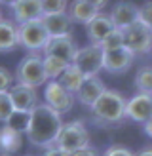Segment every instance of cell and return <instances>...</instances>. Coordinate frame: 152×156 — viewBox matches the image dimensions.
Returning a JSON list of instances; mask_svg holds the SVG:
<instances>
[{
	"label": "cell",
	"instance_id": "6da1fadb",
	"mask_svg": "<svg viewBox=\"0 0 152 156\" xmlns=\"http://www.w3.org/2000/svg\"><path fill=\"white\" fill-rule=\"evenodd\" d=\"M61 128H63L61 114L46 103H38V107L30 114H27L25 120V135L29 143L42 151L55 145Z\"/></svg>",
	"mask_w": 152,
	"mask_h": 156
},
{
	"label": "cell",
	"instance_id": "7a4b0ae2",
	"mask_svg": "<svg viewBox=\"0 0 152 156\" xmlns=\"http://www.w3.org/2000/svg\"><path fill=\"white\" fill-rule=\"evenodd\" d=\"M126 97L116 90H105L91 107L93 122L101 128H110L126 118Z\"/></svg>",
	"mask_w": 152,
	"mask_h": 156
},
{
	"label": "cell",
	"instance_id": "3957f363",
	"mask_svg": "<svg viewBox=\"0 0 152 156\" xmlns=\"http://www.w3.org/2000/svg\"><path fill=\"white\" fill-rule=\"evenodd\" d=\"M15 80L17 84H25L30 88H40L46 86V82L50 80L44 69V57L40 53H29L25 55L15 69Z\"/></svg>",
	"mask_w": 152,
	"mask_h": 156
},
{
	"label": "cell",
	"instance_id": "277c9868",
	"mask_svg": "<svg viewBox=\"0 0 152 156\" xmlns=\"http://www.w3.org/2000/svg\"><path fill=\"white\" fill-rule=\"evenodd\" d=\"M55 147L65 151L67 154L78 149H84V147H89V131L86 129V124L82 120H71L63 124L59 137L55 141Z\"/></svg>",
	"mask_w": 152,
	"mask_h": 156
},
{
	"label": "cell",
	"instance_id": "5b68a950",
	"mask_svg": "<svg viewBox=\"0 0 152 156\" xmlns=\"http://www.w3.org/2000/svg\"><path fill=\"white\" fill-rule=\"evenodd\" d=\"M48 40H50V33L46 30L42 17L19 25V48L27 50L29 53L44 51Z\"/></svg>",
	"mask_w": 152,
	"mask_h": 156
},
{
	"label": "cell",
	"instance_id": "8992f818",
	"mask_svg": "<svg viewBox=\"0 0 152 156\" xmlns=\"http://www.w3.org/2000/svg\"><path fill=\"white\" fill-rule=\"evenodd\" d=\"M74 93L68 91L59 80H48L44 86V101L46 105L51 107L55 112H59L61 116L67 114L71 108L74 107Z\"/></svg>",
	"mask_w": 152,
	"mask_h": 156
},
{
	"label": "cell",
	"instance_id": "52a82bcc",
	"mask_svg": "<svg viewBox=\"0 0 152 156\" xmlns=\"http://www.w3.org/2000/svg\"><path fill=\"white\" fill-rule=\"evenodd\" d=\"M126 48L131 50L135 55H147L152 51V29L143 25L141 21H135L133 25L124 29Z\"/></svg>",
	"mask_w": 152,
	"mask_h": 156
},
{
	"label": "cell",
	"instance_id": "ba28073f",
	"mask_svg": "<svg viewBox=\"0 0 152 156\" xmlns=\"http://www.w3.org/2000/svg\"><path fill=\"white\" fill-rule=\"evenodd\" d=\"M103 57H105V51L101 46L89 42L84 48H78L72 63L86 76H97L99 71H103Z\"/></svg>",
	"mask_w": 152,
	"mask_h": 156
},
{
	"label": "cell",
	"instance_id": "9c48e42d",
	"mask_svg": "<svg viewBox=\"0 0 152 156\" xmlns=\"http://www.w3.org/2000/svg\"><path fill=\"white\" fill-rule=\"evenodd\" d=\"M8 93H10V97H12L15 114L27 116V114H30L38 107L36 88H30V86H25V84H13Z\"/></svg>",
	"mask_w": 152,
	"mask_h": 156
},
{
	"label": "cell",
	"instance_id": "30bf717a",
	"mask_svg": "<svg viewBox=\"0 0 152 156\" xmlns=\"http://www.w3.org/2000/svg\"><path fill=\"white\" fill-rule=\"evenodd\" d=\"M135 61V53L131 50H127L126 46H122L118 50H110L105 51L103 57V71L110 73V74H124L131 69Z\"/></svg>",
	"mask_w": 152,
	"mask_h": 156
},
{
	"label": "cell",
	"instance_id": "8fae6325",
	"mask_svg": "<svg viewBox=\"0 0 152 156\" xmlns=\"http://www.w3.org/2000/svg\"><path fill=\"white\" fill-rule=\"evenodd\" d=\"M126 118L144 124L152 118V95L150 93H135L126 101Z\"/></svg>",
	"mask_w": 152,
	"mask_h": 156
},
{
	"label": "cell",
	"instance_id": "7c38bea8",
	"mask_svg": "<svg viewBox=\"0 0 152 156\" xmlns=\"http://www.w3.org/2000/svg\"><path fill=\"white\" fill-rule=\"evenodd\" d=\"M76 51H78V46H76L72 34H61V36H50L42 53L44 55H55V57H61V59L68 61V63H72Z\"/></svg>",
	"mask_w": 152,
	"mask_h": 156
},
{
	"label": "cell",
	"instance_id": "4fadbf2b",
	"mask_svg": "<svg viewBox=\"0 0 152 156\" xmlns=\"http://www.w3.org/2000/svg\"><path fill=\"white\" fill-rule=\"evenodd\" d=\"M109 15L114 27L124 30L129 25H133L135 21H139V6H135L133 2H127V0H122V2H116L112 6Z\"/></svg>",
	"mask_w": 152,
	"mask_h": 156
},
{
	"label": "cell",
	"instance_id": "5bb4252c",
	"mask_svg": "<svg viewBox=\"0 0 152 156\" xmlns=\"http://www.w3.org/2000/svg\"><path fill=\"white\" fill-rule=\"evenodd\" d=\"M10 10H12V17H13V21L17 23V25L40 19L44 15L40 0H17Z\"/></svg>",
	"mask_w": 152,
	"mask_h": 156
},
{
	"label": "cell",
	"instance_id": "9a60e30c",
	"mask_svg": "<svg viewBox=\"0 0 152 156\" xmlns=\"http://www.w3.org/2000/svg\"><path fill=\"white\" fill-rule=\"evenodd\" d=\"M105 90L106 88H105V84L99 76H88L86 80H84V84L80 86V90L76 91V99H78L84 107L91 108Z\"/></svg>",
	"mask_w": 152,
	"mask_h": 156
},
{
	"label": "cell",
	"instance_id": "2e32d148",
	"mask_svg": "<svg viewBox=\"0 0 152 156\" xmlns=\"http://www.w3.org/2000/svg\"><path fill=\"white\" fill-rule=\"evenodd\" d=\"M23 145V129L13 126L12 122L4 124L0 128V152L2 154H13Z\"/></svg>",
	"mask_w": 152,
	"mask_h": 156
},
{
	"label": "cell",
	"instance_id": "e0dca14e",
	"mask_svg": "<svg viewBox=\"0 0 152 156\" xmlns=\"http://www.w3.org/2000/svg\"><path fill=\"white\" fill-rule=\"evenodd\" d=\"M112 29H114V23L110 19V15L99 12L95 17L86 25V34H88L91 44H101L103 38L109 34Z\"/></svg>",
	"mask_w": 152,
	"mask_h": 156
},
{
	"label": "cell",
	"instance_id": "ac0fdd59",
	"mask_svg": "<svg viewBox=\"0 0 152 156\" xmlns=\"http://www.w3.org/2000/svg\"><path fill=\"white\" fill-rule=\"evenodd\" d=\"M19 48V25L13 19H0V53Z\"/></svg>",
	"mask_w": 152,
	"mask_h": 156
},
{
	"label": "cell",
	"instance_id": "d6986e66",
	"mask_svg": "<svg viewBox=\"0 0 152 156\" xmlns=\"http://www.w3.org/2000/svg\"><path fill=\"white\" fill-rule=\"evenodd\" d=\"M42 23H44L46 30L50 33V36L71 34V25H72V19L68 17V13H67V12L42 15Z\"/></svg>",
	"mask_w": 152,
	"mask_h": 156
},
{
	"label": "cell",
	"instance_id": "ffe728a7",
	"mask_svg": "<svg viewBox=\"0 0 152 156\" xmlns=\"http://www.w3.org/2000/svg\"><path fill=\"white\" fill-rule=\"evenodd\" d=\"M68 17L72 19V23H80V25H88V23L99 13L97 8L88 4L86 0H72L67 8Z\"/></svg>",
	"mask_w": 152,
	"mask_h": 156
},
{
	"label": "cell",
	"instance_id": "44dd1931",
	"mask_svg": "<svg viewBox=\"0 0 152 156\" xmlns=\"http://www.w3.org/2000/svg\"><path fill=\"white\" fill-rule=\"evenodd\" d=\"M86 78H88V76L84 74L78 67H76L74 63H71V65H68V67L65 69V73L57 78V80H59L61 84H63L68 91H72L74 95H76V91L80 90V86L84 84V80H86Z\"/></svg>",
	"mask_w": 152,
	"mask_h": 156
},
{
	"label": "cell",
	"instance_id": "7402d4cb",
	"mask_svg": "<svg viewBox=\"0 0 152 156\" xmlns=\"http://www.w3.org/2000/svg\"><path fill=\"white\" fill-rule=\"evenodd\" d=\"M71 65L68 61L55 57V55H44V69H46V74H48L50 80H57V78L65 73V69Z\"/></svg>",
	"mask_w": 152,
	"mask_h": 156
},
{
	"label": "cell",
	"instance_id": "603a6c76",
	"mask_svg": "<svg viewBox=\"0 0 152 156\" xmlns=\"http://www.w3.org/2000/svg\"><path fill=\"white\" fill-rule=\"evenodd\" d=\"M135 88L141 93H150L152 95V65L141 67L135 74Z\"/></svg>",
	"mask_w": 152,
	"mask_h": 156
},
{
	"label": "cell",
	"instance_id": "cb8c5ba5",
	"mask_svg": "<svg viewBox=\"0 0 152 156\" xmlns=\"http://www.w3.org/2000/svg\"><path fill=\"white\" fill-rule=\"evenodd\" d=\"M103 48V51H110V50H118L122 46H126V38H124V30L114 27L109 34L103 38V42L99 44Z\"/></svg>",
	"mask_w": 152,
	"mask_h": 156
},
{
	"label": "cell",
	"instance_id": "d4e9b609",
	"mask_svg": "<svg viewBox=\"0 0 152 156\" xmlns=\"http://www.w3.org/2000/svg\"><path fill=\"white\" fill-rule=\"evenodd\" d=\"M13 116H15V108L12 103V97L8 91H2L0 93V122L8 124L13 120Z\"/></svg>",
	"mask_w": 152,
	"mask_h": 156
},
{
	"label": "cell",
	"instance_id": "484cf974",
	"mask_svg": "<svg viewBox=\"0 0 152 156\" xmlns=\"http://www.w3.org/2000/svg\"><path fill=\"white\" fill-rule=\"evenodd\" d=\"M40 2H42L44 15L61 13V12H67V8H68V0H40Z\"/></svg>",
	"mask_w": 152,
	"mask_h": 156
},
{
	"label": "cell",
	"instance_id": "4316f807",
	"mask_svg": "<svg viewBox=\"0 0 152 156\" xmlns=\"http://www.w3.org/2000/svg\"><path fill=\"white\" fill-rule=\"evenodd\" d=\"M139 21L143 25H147L148 29H152V0L139 6Z\"/></svg>",
	"mask_w": 152,
	"mask_h": 156
},
{
	"label": "cell",
	"instance_id": "83f0119b",
	"mask_svg": "<svg viewBox=\"0 0 152 156\" xmlns=\"http://www.w3.org/2000/svg\"><path fill=\"white\" fill-rule=\"evenodd\" d=\"M15 76L8 71L6 67H0V93L2 91H10V88L13 86Z\"/></svg>",
	"mask_w": 152,
	"mask_h": 156
},
{
	"label": "cell",
	"instance_id": "f1b7e54d",
	"mask_svg": "<svg viewBox=\"0 0 152 156\" xmlns=\"http://www.w3.org/2000/svg\"><path fill=\"white\" fill-rule=\"evenodd\" d=\"M101 156H135V152H131L127 147H122V145H112L109 147Z\"/></svg>",
	"mask_w": 152,
	"mask_h": 156
},
{
	"label": "cell",
	"instance_id": "f546056e",
	"mask_svg": "<svg viewBox=\"0 0 152 156\" xmlns=\"http://www.w3.org/2000/svg\"><path fill=\"white\" fill-rule=\"evenodd\" d=\"M68 156H99V152L93 147H84V149H78L74 152H68Z\"/></svg>",
	"mask_w": 152,
	"mask_h": 156
},
{
	"label": "cell",
	"instance_id": "4dcf8cb0",
	"mask_svg": "<svg viewBox=\"0 0 152 156\" xmlns=\"http://www.w3.org/2000/svg\"><path fill=\"white\" fill-rule=\"evenodd\" d=\"M42 156H68V154H67L65 151H61V149H57V147L53 145V147H50V149H46Z\"/></svg>",
	"mask_w": 152,
	"mask_h": 156
},
{
	"label": "cell",
	"instance_id": "1f68e13d",
	"mask_svg": "<svg viewBox=\"0 0 152 156\" xmlns=\"http://www.w3.org/2000/svg\"><path fill=\"white\" fill-rule=\"evenodd\" d=\"M88 4H91L93 8H97L99 12L103 10V8H106V4H109V0H86Z\"/></svg>",
	"mask_w": 152,
	"mask_h": 156
},
{
	"label": "cell",
	"instance_id": "d6a6232c",
	"mask_svg": "<svg viewBox=\"0 0 152 156\" xmlns=\"http://www.w3.org/2000/svg\"><path fill=\"white\" fill-rule=\"evenodd\" d=\"M143 126H144V133H147L148 137H152V118H150V120H147V122L143 124Z\"/></svg>",
	"mask_w": 152,
	"mask_h": 156
},
{
	"label": "cell",
	"instance_id": "836d02e7",
	"mask_svg": "<svg viewBox=\"0 0 152 156\" xmlns=\"http://www.w3.org/2000/svg\"><path fill=\"white\" fill-rule=\"evenodd\" d=\"M135 156H152V147H147V149H143V151H139Z\"/></svg>",
	"mask_w": 152,
	"mask_h": 156
},
{
	"label": "cell",
	"instance_id": "e575fe53",
	"mask_svg": "<svg viewBox=\"0 0 152 156\" xmlns=\"http://www.w3.org/2000/svg\"><path fill=\"white\" fill-rule=\"evenodd\" d=\"M17 0H0V6H8V8H12Z\"/></svg>",
	"mask_w": 152,
	"mask_h": 156
},
{
	"label": "cell",
	"instance_id": "d590c367",
	"mask_svg": "<svg viewBox=\"0 0 152 156\" xmlns=\"http://www.w3.org/2000/svg\"><path fill=\"white\" fill-rule=\"evenodd\" d=\"M0 156H12V154H2V152H0Z\"/></svg>",
	"mask_w": 152,
	"mask_h": 156
},
{
	"label": "cell",
	"instance_id": "8d00e7d4",
	"mask_svg": "<svg viewBox=\"0 0 152 156\" xmlns=\"http://www.w3.org/2000/svg\"><path fill=\"white\" fill-rule=\"evenodd\" d=\"M25 156H34V154H25Z\"/></svg>",
	"mask_w": 152,
	"mask_h": 156
},
{
	"label": "cell",
	"instance_id": "74e56055",
	"mask_svg": "<svg viewBox=\"0 0 152 156\" xmlns=\"http://www.w3.org/2000/svg\"><path fill=\"white\" fill-rule=\"evenodd\" d=\"M0 19H2V12H0Z\"/></svg>",
	"mask_w": 152,
	"mask_h": 156
}]
</instances>
